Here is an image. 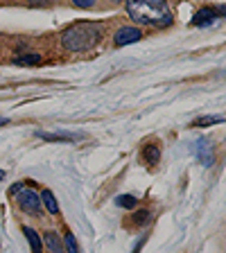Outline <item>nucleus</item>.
<instances>
[{
	"mask_svg": "<svg viewBox=\"0 0 226 253\" xmlns=\"http://www.w3.org/2000/svg\"><path fill=\"white\" fill-rule=\"evenodd\" d=\"M18 206H21L25 212H30V215H39V212L43 211L41 197H39L34 190H21V192H18Z\"/></svg>",
	"mask_w": 226,
	"mask_h": 253,
	"instance_id": "obj_3",
	"label": "nucleus"
},
{
	"mask_svg": "<svg viewBox=\"0 0 226 253\" xmlns=\"http://www.w3.org/2000/svg\"><path fill=\"white\" fill-rule=\"evenodd\" d=\"M2 179H5V172H2V169H0V181H2Z\"/></svg>",
	"mask_w": 226,
	"mask_h": 253,
	"instance_id": "obj_20",
	"label": "nucleus"
},
{
	"mask_svg": "<svg viewBox=\"0 0 226 253\" xmlns=\"http://www.w3.org/2000/svg\"><path fill=\"white\" fill-rule=\"evenodd\" d=\"M63 251H66V253H79V249H77V242H75L73 233H68V235L63 237Z\"/></svg>",
	"mask_w": 226,
	"mask_h": 253,
	"instance_id": "obj_14",
	"label": "nucleus"
},
{
	"mask_svg": "<svg viewBox=\"0 0 226 253\" xmlns=\"http://www.w3.org/2000/svg\"><path fill=\"white\" fill-rule=\"evenodd\" d=\"M217 122H224V118L222 116H206V118L195 120V126H208V125H217Z\"/></svg>",
	"mask_w": 226,
	"mask_h": 253,
	"instance_id": "obj_15",
	"label": "nucleus"
},
{
	"mask_svg": "<svg viewBox=\"0 0 226 253\" xmlns=\"http://www.w3.org/2000/svg\"><path fill=\"white\" fill-rule=\"evenodd\" d=\"M217 21V11L211 9V7H204V9H199L195 14V21H192V25H199V27H206L211 25V23Z\"/></svg>",
	"mask_w": 226,
	"mask_h": 253,
	"instance_id": "obj_7",
	"label": "nucleus"
},
{
	"mask_svg": "<svg viewBox=\"0 0 226 253\" xmlns=\"http://www.w3.org/2000/svg\"><path fill=\"white\" fill-rule=\"evenodd\" d=\"M23 233H25L27 242H30V247H32V253H41L43 251V240L39 237V233L34 231V228H30V226L23 228Z\"/></svg>",
	"mask_w": 226,
	"mask_h": 253,
	"instance_id": "obj_9",
	"label": "nucleus"
},
{
	"mask_svg": "<svg viewBox=\"0 0 226 253\" xmlns=\"http://www.w3.org/2000/svg\"><path fill=\"white\" fill-rule=\"evenodd\" d=\"M147 221H149V211H140L134 215V224H136V226H142V224H147Z\"/></svg>",
	"mask_w": 226,
	"mask_h": 253,
	"instance_id": "obj_16",
	"label": "nucleus"
},
{
	"mask_svg": "<svg viewBox=\"0 0 226 253\" xmlns=\"http://www.w3.org/2000/svg\"><path fill=\"white\" fill-rule=\"evenodd\" d=\"M37 136L41 140H50V142H73V140L84 138L82 133H45V131H37Z\"/></svg>",
	"mask_w": 226,
	"mask_h": 253,
	"instance_id": "obj_6",
	"label": "nucleus"
},
{
	"mask_svg": "<svg viewBox=\"0 0 226 253\" xmlns=\"http://www.w3.org/2000/svg\"><path fill=\"white\" fill-rule=\"evenodd\" d=\"M102 39V25L100 23H77L70 25L68 30L61 34V43L70 52H84L97 45Z\"/></svg>",
	"mask_w": 226,
	"mask_h": 253,
	"instance_id": "obj_2",
	"label": "nucleus"
},
{
	"mask_svg": "<svg viewBox=\"0 0 226 253\" xmlns=\"http://www.w3.org/2000/svg\"><path fill=\"white\" fill-rule=\"evenodd\" d=\"M41 240H43V244L47 247V251H50V253H66V251H63V240L57 235V233L50 231V233H45Z\"/></svg>",
	"mask_w": 226,
	"mask_h": 253,
	"instance_id": "obj_8",
	"label": "nucleus"
},
{
	"mask_svg": "<svg viewBox=\"0 0 226 253\" xmlns=\"http://www.w3.org/2000/svg\"><path fill=\"white\" fill-rule=\"evenodd\" d=\"M142 158H145L147 165H156L158 158H161V149H158L156 145H145V147H142Z\"/></svg>",
	"mask_w": 226,
	"mask_h": 253,
	"instance_id": "obj_10",
	"label": "nucleus"
},
{
	"mask_svg": "<svg viewBox=\"0 0 226 253\" xmlns=\"http://www.w3.org/2000/svg\"><path fill=\"white\" fill-rule=\"evenodd\" d=\"M41 204L45 206L52 215H57V212H59V204H57V199H54L52 190H43V192H41Z\"/></svg>",
	"mask_w": 226,
	"mask_h": 253,
	"instance_id": "obj_11",
	"label": "nucleus"
},
{
	"mask_svg": "<svg viewBox=\"0 0 226 253\" xmlns=\"http://www.w3.org/2000/svg\"><path fill=\"white\" fill-rule=\"evenodd\" d=\"M142 39V32L138 27H122V30L116 32V37H113V43L118 47L120 45H127V43H136Z\"/></svg>",
	"mask_w": 226,
	"mask_h": 253,
	"instance_id": "obj_5",
	"label": "nucleus"
},
{
	"mask_svg": "<svg viewBox=\"0 0 226 253\" xmlns=\"http://www.w3.org/2000/svg\"><path fill=\"white\" fill-rule=\"evenodd\" d=\"M116 204L122 206V208H136L138 199H136V197H132V195H120V197L116 199Z\"/></svg>",
	"mask_w": 226,
	"mask_h": 253,
	"instance_id": "obj_13",
	"label": "nucleus"
},
{
	"mask_svg": "<svg viewBox=\"0 0 226 253\" xmlns=\"http://www.w3.org/2000/svg\"><path fill=\"white\" fill-rule=\"evenodd\" d=\"M18 190H23V183L14 185V188H11V190H9V192H11V195H16V192H18Z\"/></svg>",
	"mask_w": 226,
	"mask_h": 253,
	"instance_id": "obj_18",
	"label": "nucleus"
},
{
	"mask_svg": "<svg viewBox=\"0 0 226 253\" xmlns=\"http://www.w3.org/2000/svg\"><path fill=\"white\" fill-rule=\"evenodd\" d=\"M41 61V57L39 54H21V57H16L14 63H18V66H34V63Z\"/></svg>",
	"mask_w": 226,
	"mask_h": 253,
	"instance_id": "obj_12",
	"label": "nucleus"
},
{
	"mask_svg": "<svg viewBox=\"0 0 226 253\" xmlns=\"http://www.w3.org/2000/svg\"><path fill=\"white\" fill-rule=\"evenodd\" d=\"M195 154H197V158H199V163H204L206 168L215 163V147H213V142L208 140V138L195 140Z\"/></svg>",
	"mask_w": 226,
	"mask_h": 253,
	"instance_id": "obj_4",
	"label": "nucleus"
},
{
	"mask_svg": "<svg viewBox=\"0 0 226 253\" xmlns=\"http://www.w3.org/2000/svg\"><path fill=\"white\" fill-rule=\"evenodd\" d=\"M75 5L77 7H90L93 2H90V0H75Z\"/></svg>",
	"mask_w": 226,
	"mask_h": 253,
	"instance_id": "obj_17",
	"label": "nucleus"
},
{
	"mask_svg": "<svg viewBox=\"0 0 226 253\" xmlns=\"http://www.w3.org/2000/svg\"><path fill=\"white\" fill-rule=\"evenodd\" d=\"M7 122H9V120H7V118H0V126H5Z\"/></svg>",
	"mask_w": 226,
	"mask_h": 253,
	"instance_id": "obj_19",
	"label": "nucleus"
},
{
	"mask_svg": "<svg viewBox=\"0 0 226 253\" xmlns=\"http://www.w3.org/2000/svg\"><path fill=\"white\" fill-rule=\"evenodd\" d=\"M127 14L132 16V21H136L138 25H172V11L163 0H132V2H127Z\"/></svg>",
	"mask_w": 226,
	"mask_h": 253,
	"instance_id": "obj_1",
	"label": "nucleus"
}]
</instances>
